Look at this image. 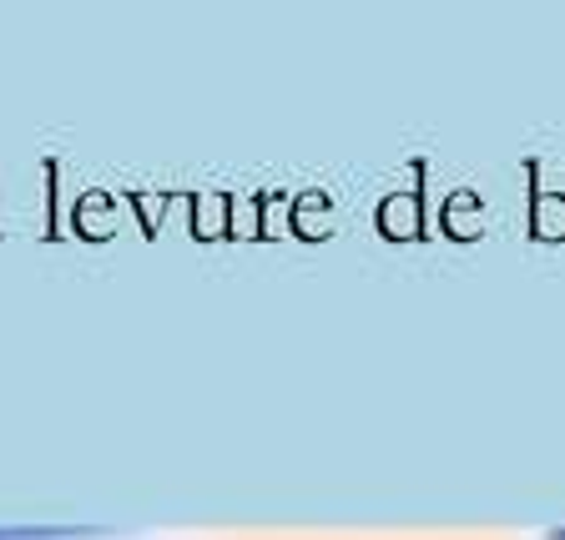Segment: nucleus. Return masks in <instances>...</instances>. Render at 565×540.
Returning a JSON list of instances; mask_svg holds the SVG:
<instances>
[{
    "mask_svg": "<svg viewBox=\"0 0 565 540\" xmlns=\"http://www.w3.org/2000/svg\"><path fill=\"white\" fill-rule=\"evenodd\" d=\"M551 540H565V530H555V536H551Z\"/></svg>",
    "mask_w": 565,
    "mask_h": 540,
    "instance_id": "f257e3e1",
    "label": "nucleus"
}]
</instances>
